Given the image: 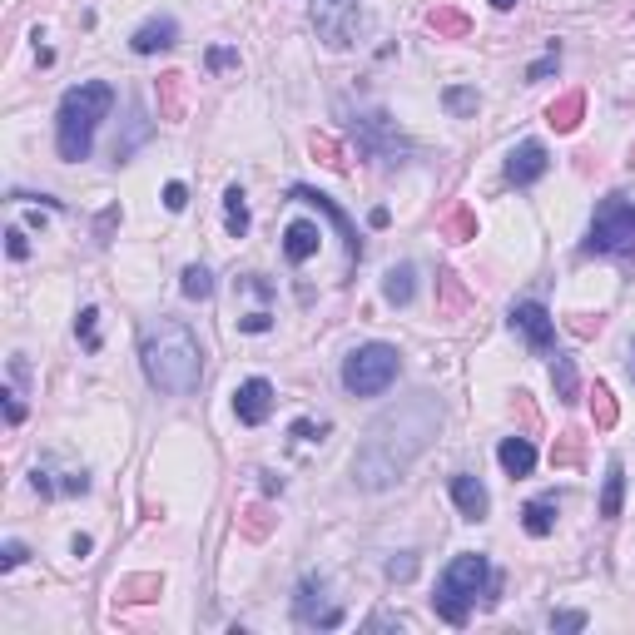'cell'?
Returning a JSON list of instances; mask_svg holds the SVG:
<instances>
[{
	"label": "cell",
	"mask_w": 635,
	"mask_h": 635,
	"mask_svg": "<svg viewBox=\"0 0 635 635\" xmlns=\"http://www.w3.org/2000/svg\"><path fill=\"white\" fill-rule=\"evenodd\" d=\"M115 105V90L105 80H85L75 90H65L60 100V115H55V144H60V159H90V144H95V129L110 115Z\"/></svg>",
	"instance_id": "7a4b0ae2"
},
{
	"label": "cell",
	"mask_w": 635,
	"mask_h": 635,
	"mask_svg": "<svg viewBox=\"0 0 635 635\" xmlns=\"http://www.w3.org/2000/svg\"><path fill=\"white\" fill-rule=\"evenodd\" d=\"M412 571H417V561H412V556H402V561H392V566H387V576H402V581H407Z\"/></svg>",
	"instance_id": "4dcf8cb0"
},
{
	"label": "cell",
	"mask_w": 635,
	"mask_h": 635,
	"mask_svg": "<svg viewBox=\"0 0 635 635\" xmlns=\"http://www.w3.org/2000/svg\"><path fill=\"white\" fill-rule=\"evenodd\" d=\"M551 70H556V50H551V55H546V60H536V65H531V70H526V80H546V75H551Z\"/></svg>",
	"instance_id": "83f0119b"
},
{
	"label": "cell",
	"mask_w": 635,
	"mask_h": 635,
	"mask_svg": "<svg viewBox=\"0 0 635 635\" xmlns=\"http://www.w3.org/2000/svg\"><path fill=\"white\" fill-rule=\"evenodd\" d=\"M95 318H100L95 308H85V313H80V338H85V348H90V353L100 348V333H95Z\"/></svg>",
	"instance_id": "603a6c76"
},
{
	"label": "cell",
	"mask_w": 635,
	"mask_h": 635,
	"mask_svg": "<svg viewBox=\"0 0 635 635\" xmlns=\"http://www.w3.org/2000/svg\"><path fill=\"white\" fill-rule=\"evenodd\" d=\"M521 526H526L531 536H551V526H556V502H526Z\"/></svg>",
	"instance_id": "ac0fdd59"
},
{
	"label": "cell",
	"mask_w": 635,
	"mask_h": 635,
	"mask_svg": "<svg viewBox=\"0 0 635 635\" xmlns=\"http://www.w3.org/2000/svg\"><path fill=\"white\" fill-rule=\"evenodd\" d=\"M293 199H303V204H318V209H323V214L338 224V234L348 239V254H358V234H353V224H348V219H343V214L328 204V194H313V189H293Z\"/></svg>",
	"instance_id": "9a60e30c"
},
{
	"label": "cell",
	"mask_w": 635,
	"mask_h": 635,
	"mask_svg": "<svg viewBox=\"0 0 635 635\" xmlns=\"http://www.w3.org/2000/svg\"><path fill=\"white\" fill-rule=\"evenodd\" d=\"M224 224H229L234 239L249 234V204H244V189H229V194H224Z\"/></svg>",
	"instance_id": "e0dca14e"
},
{
	"label": "cell",
	"mask_w": 635,
	"mask_h": 635,
	"mask_svg": "<svg viewBox=\"0 0 635 635\" xmlns=\"http://www.w3.org/2000/svg\"><path fill=\"white\" fill-rule=\"evenodd\" d=\"M234 412H239V422H244V427L268 422V412H273V382H268V378L239 382V392H234Z\"/></svg>",
	"instance_id": "9c48e42d"
},
{
	"label": "cell",
	"mask_w": 635,
	"mask_h": 635,
	"mask_svg": "<svg viewBox=\"0 0 635 635\" xmlns=\"http://www.w3.org/2000/svg\"><path fill=\"white\" fill-rule=\"evenodd\" d=\"M313 25H318V40L328 50H348L358 40V0H313Z\"/></svg>",
	"instance_id": "8992f818"
},
{
	"label": "cell",
	"mask_w": 635,
	"mask_h": 635,
	"mask_svg": "<svg viewBox=\"0 0 635 635\" xmlns=\"http://www.w3.org/2000/svg\"><path fill=\"white\" fill-rule=\"evenodd\" d=\"M239 328H244V333H268V313H249V318H239Z\"/></svg>",
	"instance_id": "f546056e"
},
{
	"label": "cell",
	"mask_w": 635,
	"mask_h": 635,
	"mask_svg": "<svg viewBox=\"0 0 635 635\" xmlns=\"http://www.w3.org/2000/svg\"><path fill=\"white\" fill-rule=\"evenodd\" d=\"M551 169V154H546V144H536V139H526V144H516L507 154V179L516 189H526V184H536L541 174Z\"/></svg>",
	"instance_id": "ba28073f"
},
{
	"label": "cell",
	"mask_w": 635,
	"mask_h": 635,
	"mask_svg": "<svg viewBox=\"0 0 635 635\" xmlns=\"http://www.w3.org/2000/svg\"><path fill=\"white\" fill-rule=\"evenodd\" d=\"M224 65H239V55H234V50H224V45H219V50H209V70H224Z\"/></svg>",
	"instance_id": "4316f807"
},
{
	"label": "cell",
	"mask_w": 635,
	"mask_h": 635,
	"mask_svg": "<svg viewBox=\"0 0 635 635\" xmlns=\"http://www.w3.org/2000/svg\"><path fill=\"white\" fill-rule=\"evenodd\" d=\"M184 204H189V189H184V184H169V189H164V209H174V214H179Z\"/></svg>",
	"instance_id": "484cf974"
},
{
	"label": "cell",
	"mask_w": 635,
	"mask_h": 635,
	"mask_svg": "<svg viewBox=\"0 0 635 635\" xmlns=\"http://www.w3.org/2000/svg\"><path fill=\"white\" fill-rule=\"evenodd\" d=\"M511 328H516L536 353H551V348H556V318H551L541 303H531V298L511 308Z\"/></svg>",
	"instance_id": "52a82bcc"
},
{
	"label": "cell",
	"mask_w": 635,
	"mask_h": 635,
	"mask_svg": "<svg viewBox=\"0 0 635 635\" xmlns=\"http://www.w3.org/2000/svg\"><path fill=\"white\" fill-rule=\"evenodd\" d=\"M497 462L507 467V477H531V467H536V447H531L526 437H507V442L497 447Z\"/></svg>",
	"instance_id": "4fadbf2b"
},
{
	"label": "cell",
	"mask_w": 635,
	"mask_h": 635,
	"mask_svg": "<svg viewBox=\"0 0 635 635\" xmlns=\"http://www.w3.org/2000/svg\"><path fill=\"white\" fill-rule=\"evenodd\" d=\"M139 358H144V378L169 397H189L204 378V348L179 318L149 323L139 338Z\"/></svg>",
	"instance_id": "6da1fadb"
},
{
	"label": "cell",
	"mask_w": 635,
	"mask_h": 635,
	"mask_svg": "<svg viewBox=\"0 0 635 635\" xmlns=\"http://www.w3.org/2000/svg\"><path fill=\"white\" fill-rule=\"evenodd\" d=\"M174 40H179V25L164 15V20H149V25H139L129 45H134V55H159V50H169Z\"/></svg>",
	"instance_id": "8fae6325"
},
{
	"label": "cell",
	"mask_w": 635,
	"mask_h": 635,
	"mask_svg": "<svg viewBox=\"0 0 635 635\" xmlns=\"http://www.w3.org/2000/svg\"><path fill=\"white\" fill-rule=\"evenodd\" d=\"M631 373H635V348H631Z\"/></svg>",
	"instance_id": "d6a6232c"
},
{
	"label": "cell",
	"mask_w": 635,
	"mask_h": 635,
	"mask_svg": "<svg viewBox=\"0 0 635 635\" xmlns=\"http://www.w3.org/2000/svg\"><path fill=\"white\" fill-rule=\"evenodd\" d=\"M621 497H626V467L611 457V467H606V492H601V516H606V521L621 516Z\"/></svg>",
	"instance_id": "5bb4252c"
},
{
	"label": "cell",
	"mask_w": 635,
	"mask_h": 635,
	"mask_svg": "<svg viewBox=\"0 0 635 635\" xmlns=\"http://www.w3.org/2000/svg\"><path fill=\"white\" fill-rule=\"evenodd\" d=\"M318 239H323L318 224H308V219L288 224V234H283V254H288V263H308V258L318 254Z\"/></svg>",
	"instance_id": "7c38bea8"
},
{
	"label": "cell",
	"mask_w": 635,
	"mask_h": 635,
	"mask_svg": "<svg viewBox=\"0 0 635 635\" xmlns=\"http://www.w3.org/2000/svg\"><path fill=\"white\" fill-rule=\"evenodd\" d=\"M397 373H402L397 348H392V343H368V348L348 353V363H343V387H348L353 397H378V392H387V387L397 382Z\"/></svg>",
	"instance_id": "277c9868"
},
{
	"label": "cell",
	"mask_w": 635,
	"mask_h": 635,
	"mask_svg": "<svg viewBox=\"0 0 635 635\" xmlns=\"http://www.w3.org/2000/svg\"><path fill=\"white\" fill-rule=\"evenodd\" d=\"M25 561V546L20 541H5V551H0V571H15Z\"/></svg>",
	"instance_id": "cb8c5ba5"
},
{
	"label": "cell",
	"mask_w": 635,
	"mask_h": 635,
	"mask_svg": "<svg viewBox=\"0 0 635 635\" xmlns=\"http://www.w3.org/2000/svg\"><path fill=\"white\" fill-rule=\"evenodd\" d=\"M492 5H497V10H511V5H516V0H492Z\"/></svg>",
	"instance_id": "1f68e13d"
},
{
	"label": "cell",
	"mask_w": 635,
	"mask_h": 635,
	"mask_svg": "<svg viewBox=\"0 0 635 635\" xmlns=\"http://www.w3.org/2000/svg\"><path fill=\"white\" fill-rule=\"evenodd\" d=\"M591 254H635V204L631 199H606L591 219Z\"/></svg>",
	"instance_id": "5b68a950"
},
{
	"label": "cell",
	"mask_w": 635,
	"mask_h": 635,
	"mask_svg": "<svg viewBox=\"0 0 635 635\" xmlns=\"http://www.w3.org/2000/svg\"><path fill=\"white\" fill-rule=\"evenodd\" d=\"M487 581H492V566H487V556H477V551H462V556H457V561L442 571V581H437V596H432L437 616H442L447 626H467V616H472L477 596L487 591Z\"/></svg>",
	"instance_id": "3957f363"
},
{
	"label": "cell",
	"mask_w": 635,
	"mask_h": 635,
	"mask_svg": "<svg viewBox=\"0 0 635 635\" xmlns=\"http://www.w3.org/2000/svg\"><path fill=\"white\" fill-rule=\"evenodd\" d=\"M447 110L452 115H472L477 110V95L472 90H447Z\"/></svg>",
	"instance_id": "7402d4cb"
},
{
	"label": "cell",
	"mask_w": 635,
	"mask_h": 635,
	"mask_svg": "<svg viewBox=\"0 0 635 635\" xmlns=\"http://www.w3.org/2000/svg\"><path fill=\"white\" fill-rule=\"evenodd\" d=\"M452 502H457V511H462L467 521H487V511H492L487 487H482L477 477H467V472H457V477H452Z\"/></svg>",
	"instance_id": "30bf717a"
},
{
	"label": "cell",
	"mask_w": 635,
	"mask_h": 635,
	"mask_svg": "<svg viewBox=\"0 0 635 635\" xmlns=\"http://www.w3.org/2000/svg\"><path fill=\"white\" fill-rule=\"evenodd\" d=\"M551 626L556 631H586V616L581 611H561V616H551Z\"/></svg>",
	"instance_id": "d4e9b609"
},
{
	"label": "cell",
	"mask_w": 635,
	"mask_h": 635,
	"mask_svg": "<svg viewBox=\"0 0 635 635\" xmlns=\"http://www.w3.org/2000/svg\"><path fill=\"white\" fill-rule=\"evenodd\" d=\"M179 288H184V298H209V293H214V273H209L204 263H189Z\"/></svg>",
	"instance_id": "d6986e66"
},
{
	"label": "cell",
	"mask_w": 635,
	"mask_h": 635,
	"mask_svg": "<svg viewBox=\"0 0 635 635\" xmlns=\"http://www.w3.org/2000/svg\"><path fill=\"white\" fill-rule=\"evenodd\" d=\"M35 487H40V492L50 497V492H55V482H50V472H40V467H35ZM85 487H90V482H85V472H70V477L60 482V492H85Z\"/></svg>",
	"instance_id": "ffe728a7"
},
{
	"label": "cell",
	"mask_w": 635,
	"mask_h": 635,
	"mask_svg": "<svg viewBox=\"0 0 635 635\" xmlns=\"http://www.w3.org/2000/svg\"><path fill=\"white\" fill-rule=\"evenodd\" d=\"M5 239H10V244H5V249H10V258H25V254H30V244H25V234H20V229H10Z\"/></svg>",
	"instance_id": "f1b7e54d"
},
{
	"label": "cell",
	"mask_w": 635,
	"mask_h": 635,
	"mask_svg": "<svg viewBox=\"0 0 635 635\" xmlns=\"http://www.w3.org/2000/svg\"><path fill=\"white\" fill-rule=\"evenodd\" d=\"M382 298L387 303H412V263H397V268H387V278H382Z\"/></svg>",
	"instance_id": "2e32d148"
},
{
	"label": "cell",
	"mask_w": 635,
	"mask_h": 635,
	"mask_svg": "<svg viewBox=\"0 0 635 635\" xmlns=\"http://www.w3.org/2000/svg\"><path fill=\"white\" fill-rule=\"evenodd\" d=\"M551 378H556V392H561L566 402L576 397V368H571V358H561V353H556V368H551Z\"/></svg>",
	"instance_id": "44dd1931"
}]
</instances>
